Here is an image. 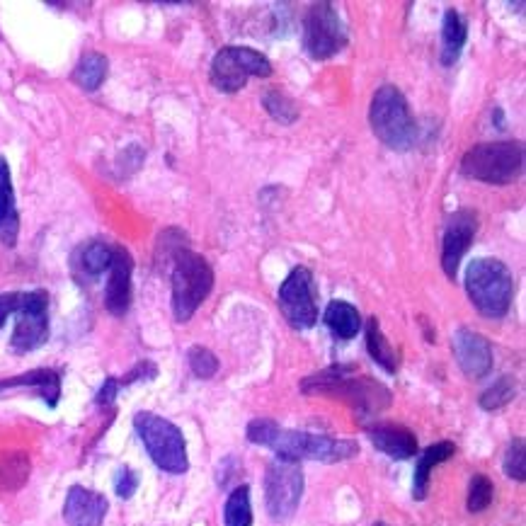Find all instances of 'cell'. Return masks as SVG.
<instances>
[{
  "instance_id": "e575fe53",
  "label": "cell",
  "mask_w": 526,
  "mask_h": 526,
  "mask_svg": "<svg viewBox=\"0 0 526 526\" xmlns=\"http://www.w3.org/2000/svg\"><path fill=\"white\" fill-rule=\"evenodd\" d=\"M374 526H388V524H383V522H379V524H374Z\"/></svg>"
},
{
  "instance_id": "9c48e42d",
  "label": "cell",
  "mask_w": 526,
  "mask_h": 526,
  "mask_svg": "<svg viewBox=\"0 0 526 526\" xmlns=\"http://www.w3.org/2000/svg\"><path fill=\"white\" fill-rule=\"evenodd\" d=\"M253 76H272V64L265 54L250 47H224L211 61V83L221 93H238Z\"/></svg>"
},
{
  "instance_id": "9a60e30c",
  "label": "cell",
  "mask_w": 526,
  "mask_h": 526,
  "mask_svg": "<svg viewBox=\"0 0 526 526\" xmlns=\"http://www.w3.org/2000/svg\"><path fill=\"white\" fill-rule=\"evenodd\" d=\"M131 272L134 260L124 248L114 245V257L110 265V279L105 289V306L112 316H124L131 306Z\"/></svg>"
},
{
  "instance_id": "4dcf8cb0",
  "label": "cell",
  "mask_w": 526,
  "mask_h": 526,
  "mask_svg": "<svg viewBox=\"0 0 526 526\" xmlns=\"http://www.w3.org/2000/svg\"><path fill=\"white\" fill-rule=\"evenodd\" d=\"M187 362H190L192 374L197 376V379H211V376L219 371V359H216V354L202 345L192 347V350L187 352Z\"/></svg>"
},
{
  "instance_id": "f546056e",
  "label": "cell",
  "mask_w": 526,
  "mask_h": 526,
  "mask_svg": "<svg viewBox=\"0 0 526 526\" xmlns=\"http://www.w3.org/2000/svg\"><path fill=\"white\" fill-rule=\"evenodd\" d=\"M502 468H505L507 478L517 480V483L526 480V447L522 437L512 439V444L505 451V459H502Z\"/></svg>"
},
{
  "instance_id": "2e32d148",
  "label": "cell",
  "mask_w": 526,
  "mask_h": 526,
  "mask_svg": "<svg viewBox=\"0 0 526 526\" xmlns=\"http://www.w3.org/2000/svg\"><path fill=\"white\" fill-rule=\"evenodd\" d=\"M107 510L110 505L105 495L83 488V485H73L66 495L64 519L71 526H100Z\"/></svg>"
},
{
  "instance_id": "d6a6232c",
  "label": "cell",
  "mask_w": 526,
  "mask_h": 526,
  "mask_svg": "<svg viewBox=\"0 0 526 526\" xmlns=\"http://www.w3.org/2000/svg\"><path fill=\"white\" fill-rule=\"evenodd\" d=\"M20 299H22L20 291L0 294V328L5 325V320L13 316V313H17V308H20Z\"/></svg>"
},
{
  "instance_id": "d4e9b609",
  "label": "cell",
  "mask_w": 526,
  "mask_h": 526,
  "mask_svg": "<svg viewBox=\"0 0 526 526\" xmlns=\"http://www.w3.org/2000/svg\"><path fill=\"white\" fill-rule=\"evenodd\" d=\"M112 257L114 245L102 243V240H93V243H85L83 248L78 250V267L88 274V277H97V274L110 270Z\"/></svg>"
},
{
  "instance_id": "8992f818",
  "label": "cell",
  "mask_w": 526,
  "mask_h": 526,
  "mask_svg": "<svg viewBox=\"0 0 526 526\" xmlns=\"http://www.w3.org/2000/svg\"><path fill=\"white\" fill-rule=\"evenodd\" d=\"M170 262H173V313L177 323H187L214 289V272L209 262L190 248L175 250Z\"/></svg>"
},
{
  "instance_id": "836d02e7",
  "label": "cell",
  "mask_w": 526,
  "mask_h": 526,
  "mask_svg": "<svg viewBox=\"0 0 526 526\" xmlns=\"http://www.w3.org/2000/svg\"><path fill=\"white\" fill-rule=\"evenodd\" d=\"M117 391H119V379H107L105 386L100 388V393H97V405H112L114 398H117Z\"/></svg>"
},
{
  "instance_id": "1f68e13d",
  "label": "cell",
  "mask_w": 526,
  "mask_h": 526,
  "mask_svg": "<svg viewBox=\"0 0 526 526\" xmlns=\"http://www.w3.org/2000/svg\"><path fill=\"white\" fill-rule=\"evenodd\" d=\"M136 488H139V476L127 466L119 468L117 480H114V490H117V495L122 497V500H129V497L136 493Z\"/></svg>"
},
{
  "instance_id": "83f0119b",
  "label": "cell",
  "mask_w": 526,
  "mask_h": 526,
  "mask_svg": "<svg viewBox=\"0 0 526 526\" xmlns=\"http://www.w3.org/2000/svg\"><path fill=\"white\" fill-rule=\"evenodd\" d=\"M514 398H517V379H512V376H502V379H497L488 391H483V396H480V408L502 410L505 405H510Z\"/></svg>"
},
{
  "instance_id": "5bb4252c",
  "label": "cell",
  "mask_w": 526,
  "mask_h": 526,
  "mask_svg": "<svg viewBox=\"0 0 526 526\" xmlns=\"http://www.w3.org/2000/svg\"><path fill=\"white\" fill-rule=\"evenodd\" d=\"M451 347H454L456 362L468 379H483L493 369V347H490L488 337L476 333V330H456L451 337Z\"/></svg>"
},
{
  "instance_id": "44dd1931",
  "label": "cell",
  "mask_w": 526,
  "mask_h": 526,
  "mask_svg": "<svg viewBox=\"0 0 526 526\" xmlns=\"http://www.w3.org/2000/svg\"><path fill=\"white\" fill-rule=\"evenodd\" d=\"M323 323L328 325V330L340 340H352L362 330V316L357 308L347 301H330L328 308L323 313Z\"/></svg>"
},
{
  "instance_id": "603a6c76",
  "label": "cell",
  "mask_w": 526,
  "mask_h": 526,
  "mask_svg": "<svg viewBox=\"0 0 526 526\" xmlns=\"http://www.w3.org/2000/svg\"><path fill=\"white\" fill-rule=\"evenodd\" d=\"M367 350L371 354V359H374L379 367H383L388 371V374H396L398 371V352L393 350L391 342L386 340V335H383L379 320L371 318L367 323Z\"/></svg>"
},
{
  "instance_id": "4fadbf2b",
  "label": "cell",
  "mask_w": 526,
  "mask_h": 526,
  "mask_svg": "<svg viewBox=\"0 0 526 526\" xmlns=\"http://www.w3.org/2000/svg\"><path fill=\"white\" fill-rule=\"evenodd\" d=\"M478 233V219L473 211H456L447 221L442 240V267L449 279H456L463 255L471 248L473 238Z\"/></svg>"
},
{
  "instance_id": "f1b7e54d",
  "label": "cell",
  "mask_w": 526,
  "mask_h": 526,
  "mask_svg": "<svg viewBox=\"0 0 526 526\" xmlns=\"http://www.w3.org/2000/svg\"><path fill=\"white\" fill-rule=\"evenodd\" d=\"M493 497H495L493 480L483 476V473H478V476L471 478V488H468V500H466L468 512H485L490 505H493Z\"/></svg>"
},
{
  "instance_id": "e0dca14e",
  "label": "cell",
  "mask_w": 526,
  "mask_h": 526,
  "mask_svg": "<svg viewBox=\"0 0 526 526\" xmlns=\"http://www.w3.org/2000/svg\"><path fill=\"white\" fill-rule=\"evenodd\" d=\"M367 437L376 449L396 461L413 459L417 454V437L408 427L393 425V422H376L367 427Z\"/></svg>"
},
{
  "instance_id": "cb8c5ba5",
  "label": "cell",
  "mask_w": 526,
  "mask_h": 526,
  "mask_svg": "<svg viewBox=\"0 0 526 526\" xmlns=\"http://www.w3.org/2000/svg\"><path fill=\"white\" fill-rule=\"evenodd\" d=\"M107 68H110V64H107L105 56L97 54V51H90V54H85L78 61L76 71H73V80H76L80 88L88 90V93H95L105 83Z\"/></svg>"
},
{
  "instance_id": "5b68a950",
  "label": "cell",
  "mask_w": 526,
  "mask_h": 526,
  "mask_svg": "<svg viewBox=\"0 0 526 526\" xmlns=\"http://www.w3.org/2000/svg\"><path fill=\"white\" fill-rule=\"evenodd\" d=\"M461 173L468 180L485 185H512L524 173V144L522 141H493V144L473 146L461 158Z\"/></svg>"
},
{
  "instance_id": "ac0fdd59",
  "label": "cell",
  "mask_w": 526,
  "mask_h": 526,
  "mask_svg": "<svg viewBox=\"0 0 526 526\" xmlns=\"http://www.w3.org/2000/svg\"><path fill=\"white\" fill-rule=\"evenodd\" d=\"M20 233V214H17L13 177H10L8 160L0 156V240L13 248Z\"/></svg>"
},
{
  "instance_id": "ba28073f",
  "label": "cell",
  "mask_w": 526,
  "mask_h": 526,
  "mask_svg": "<svg viewBox=\"0 0 526 526\" xmlns=\"http://www.w3.org/2000/svg\"><path fill=\"white\" fill-rule=\"evenodd\" d=\"M345 22L333 3H313L303 17V49L316 61L333 59L347 47Z\"/></svg>"
},
{
  "instance_id": "484cf974",
  "label": "cell",
  "mask_w": 526,
  "mask_h": 526,
  "mask_svg": "<svg viewBox=\"0 0 526 526\" xmlns=\"http://www.w3.org/2000/svg\"><path fill=\"white\" fill-rule=\"evenodd\" d=\"M253 524V505H250V488L238 485L228 495L224 507V526H250Z\"/></svg>"
},
{
  "instance_id": "3957f363",
  "label": "cell",
  "mask_w": 526,
  "mask_h": 526,
  "mask_svg": "<svg viewBox=\"0 0 526 526\" xmlns=\"http://www.w3.org/2000/svg\"><path fill=\"white\" fill-rule=\"evenodd\" d=\"M466 294L485 318H505L514 299V277L505 262L495 257H476L466 267Z\"/></svg>"
},
{
  "instance_id": "4316f807",
  "label": "cell",
  "mask_w": 526,
  "mask_h": 526,
  "mask_svg": "<svg viewBox=\"0 0 526 526\" xmlns=\"http://www.w3.org/2000/svg\"><path fill=\"white\" fill-rule=\"evenodd\" d=\"M262 105L270 112L272 119H277L279 124H294L299 119V107L291 100L289 95H284L279 88H270L262 95Z\"/></svg>"
},
{
  "instance_id": "6da1fadb",
  "label": "cell",
  "mask_w": 526,
  "mask_h": 526,
  "mask_svg": "<svg viewBox=\"0 0 526 526\" xmlns=\"http://www.w3.org/2000/svg\"><path fill=\"white\" fill-rule=\"evenodd\" d=\"M248 439L257 447H267L277 454V459L287 461H323L337 463L352 459L359 451V444L352 439H335L328 434H313L299 430H284L274 420L257 417L248 425Z\"/></svg>"
},
{
  "instance_id": "277c9868",
  "label": "cell",
  "mask_w": 526,
  "mask_h": 526,
  "mask_svg": "<svg viewBox=\"0 0 526 526\" xmlns=\"http://www.w3.org/2000/svg\"><path fill=\"white\" fill-rule=\"evenodd\" d=\"M369 122L376 139L393 151H410L417 141L415 119L408 100L396 85H381L369 107Z\"/></svg>"
},
{
  "instance_id": "52a82bcc",
  "label": "cell",
  "mask_w": 526,
  "mask_h": 526,
  "mask_svg": "<svg viewBox=\"0 0 526 526\" xmlns=\"http://www.w3.org/2000/svg\"><path fill=\"white\" fill-rule=\"evenodd\" d=\"M134 427L153 463L165 473H185L190 468L187 444L182 432L170 420L156 413H136Z\"/></svg>"
},
{
  "instance_id": "7a4b0ae2",
  "label": "cell",
  "mask_w": 526,
  "mask_h": 526,
  "mask_svg": "<svg viewBox=\"0 0 526 526\" xmlns=\"http://www.w3.org/2000/svg\"><path fill=\"white\" fill-rule=\"evenodd\" d=\"M308 396H333L352 405L359 415H374L391 405V391L369 376H354L352 367H330L301 381Z\"/></svg>"
},
{
  "instance_id": "30bf717a",
  "label": "cell",
  "mask_w": 526,
  "mask_h": 526,
  "mask_svg": "<svg viewBox=\"0 0 526 526\" xmlns=\"http://www.w3.org/2000/svg\"><path fill=\"white\" fill-rule=\"evenodd\" d=\"M303 497V471L296 461L274 459L265 473V505L274 522H287Z\"/></svg>"
},
{
  "instance_id": "7c38bea8",
  "label": "cell",
  "mask_w": 526,
  "mask_h": 526,
  "mask_svg": "<svg viewBox=\"0 0 526 526\" xmlns=\"http://www.w3.org/2000/svg\"><path fill=\"white\" fill-rule=\"evenodd\" d=\"M279 308L291 328L311 330L318 323V306L313 296V274L296 267L279 287Z\"/></svg>"
},
{
  "instance_id": "8fae6325",
  "label": "cell",
  "mask_w": 526,
  "mask_h": 526,
  "mask_svg": "<svg viewBox=\"0 0 526 526\" xmlns=\"http://www.w3.org/2000/svg\"><path fill=\"white\" fill-rule=\"evenodd\" d=\"M17 325L10 347L17 354L34 352L49 337V296L47 291H25L17 308Z\"/></svg>"
},
{
  "instance_id": "d6986e66",
  "label": "cell",
  "mask_w": 526,
  "mask_h": 526,
  "mask_svg": "<svg viewBox=\"0 0 526 526\" xmlns=\"http://www.w3.org/2000/svg\"><path fill=\"white\" fill-rule=\"evenodd\" d=\"M13 388H34L44 400H47L49 408H54L59 403L61 396V379L56 371L51 369H37L30 374L15 376V379H3L0 381V393L13 391Z\"/></svg>"
},
{
  "instance_id": "ffe728a7",
  "label": "cell",
  "mask_w": 526,
  "mask_h": 526,
  "mask_svg": "<svg viewBox=\"0 0 526 526\" xmlns=\"http://www.w3.org/2000/svg\"><path fill=\"white\" fill-rule=\"evenodd\" d=\"M454 454H456L454 442H439V444H432V447H427L425 451H422L420 459H417V466H415V483H413L415 500H425L427 497L432 468L439 466V463L449 461Z\"/></svg>"
},
{
  "instance_id": "7402d4cb",
  "label": "cell",
  "mask_w": 526,
  "mask_h": 526,
  "mask_svg": "<svg viewBox=\"0 0 526 526\" xmlns=\"http://www.w3.org/2000/svg\"><path fill=\"white\" fill-rule=\"evenodd\" d=\"M468 37V27L466 20H463L459 10H447L444 13V22H442V64L444 66H454L459 61L463 44H466Z\"/></svg>"
}]
</instances>
